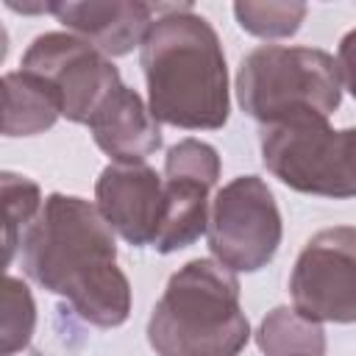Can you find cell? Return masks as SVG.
<instances>
[{
    "instance_id": "6da1fadb",
    "label": "cell",
    "mask_w": 356,
    "mask_h": 356,
    "mask_svg": "<svg viewBox=\"0 0 356 356\" xmlns=\"http://www.w3.org/2000/svg\"><path fill=\"white\" fill-rule=\"evenodd\" d=\"M22 270L72 312L97 325L117 328L131 314V284L117 267L114 231L95 203L53 192L22 234Z\"/></svg>"
},
{
    "instance_id": "7a4b0ae2",
    "label": "cell",
    "mask_w": 356,
    "mask_h": 356,
    "mask_svg": "<svg viewBox=\"0 0 356 356\" xmlns=\"http://www.w3.org/2000/svg\"><path fill=\"white\" fill-rule=\"evenodd\" d=\"M139 64L156 122L184 131H217L228 122L225 53L211 22L189 3H159L139 44Z\"/></svg>"
},
{
    "instance_id": "3957f363",
    "label": "cell",
    "mask_w": 356,
    "mask_h": 356,
    "mask_svg": "<svg viewBox=\"0 0 356 356\" xmlns=\"http://www.w3.org/2000/svg\"><path fill=\"white\" fill-rule=\"evenodd\" d=\"M250 323L239 303V278L211 259L178 267L147 320L156 356H239Z\"/></svg>"
},
{
    "instance_id": "277c9868",
    "label": "cell",
    "mask_w": 356,
    "mask_h": 356,
    "mask_svg": "<svg viewBox=\"0 0 356 356\" xmlns=\"http://www.w3.org/2000/svg\"><path fill=\"white\" fill-rule=\"evenodd\" d=\"M342 89L337 58L320 47L261 44L236 70V100L261 125L303 111L331 117L342 103Z\"/></svg>"
},
{
    "instance_id": "5b68a950",
    "label": "cell",
    "mask_w": 356,
    "mask_h": 356,
    "mask_svg": "<svg viewBox=\"0 0 356 356\" xmlns=\"http://www.w3.org/2000/svg\"><path fill=\"white\" fill-rule=\"evenodd\" d=\"M353 128H331L328 117L303 111L261 125L259 147L264 167L303 195L348 200L356 195Z\"/></svg>"
},
{
    "instance_id": "8992f818",
    "label": "cell",
    "mask_w": 356,
    "mask_h": 356,
    "mask_svg": "<svg viewBox=\"0 0 356 356\" xmlns=\"http://www.w3.org/2000/svg\"><path fill=\"white\" fill-rule=\"evenodd\" d=\"M281 211L270 186L259 175L228 181L209 206V250L231 273L267 267L281 245Z\"/></svg>"
},
{
    "instance_id": "52a82bcc",
    "label": "cell",
    "mask_w": 356,
    "mask_h": 356,
    "mask_svg": "<svg viewBox=\"0 0 356 356\" xmlns=\"http://www.w3.org/2000/svg\"><path fill=\"white\" fill-rule=\"evenodd\" d=\"M292 309L314 323L356 320V228L317 231L289 275Z\"/></svg>"
},
{
    "instance_id": "ba28073f",
    "label": "cell",
    "mask_w": 356,
    "mask_h": 356,
    "mask_svg": "<svg viewBox=\"0 0 356 356\" xmlns=\"http://www.w3.org/2000/svg\"><path fill=\"white\" fill-rule=\"evenodd\" d=\"M22 70L44 78L61 103V117L86 125L106 95L120 86V70L89 42L67 33H39L22 53Z\"/></svg>"
},
{
    "instance_id": "9c48e42d",
    "label": "cell",
    "mask_w": 356,
    "mask_h": 356,
    "mask_svg": "<svg viewBox=\"0 0 356 356\" xmlns=\"http://www.w3.org/2000/svg\"><path fill=\"white\" fill-rule=\"evenodd\" d=\"M220 181V156L209 142L181 139L164 156V203L161 222L153 236L159 253L189 248L206 234L209 195Z\"/></svg>"
},
{
    "instance_id": "30bf717a",
    "label": "cell",
    "mask_w": 356,
    "mask_h": 356,
    "mask_svg": "<svg viewBox=\"0 0 356 356\" xmlns=\"http://www.w3.org/2000/svg\"><path fill=\"white\" fill-rule=\"evenodd\" d=\"M164 184L161 175L145 164H117L103 167L95 184V209L111 231H117L128 245H153L161 222Z\"/></svg>"
},
{
    "instance_id": "8fae6325",
    "label": "cell",
    "mask_w": 356,
    "mask_h": 356,
    "mask_svg": "<svg viewBox=\"0 0 356 356\" xmlns=\"http://www.w3.org/2000/svg\"><path fill=\"white\" fill-rule=\"evenodd\" d=\"M67 33L89 42L95 50L108 56H128L142 44L150 22L159 14V3L142 0H83V3H47Z\"/></svg>"
},
{
    "instance_id": "7c38bea8",
    "label": "cell",
    "mask_w": 356,
    "mask_h": 356,
    "mask_svg": "<svg viewBox=\"0 0 356 356\" xmlns=\"http://www.w3.org/2000/svg\"><path fill=\"white\" fill-rule=\"evenodd\" d=\"M95 145L117 164H136L161 147V128L145 100L125 83L114 86L89 117Z\"/></svg>"
},
{
    "instance_id": "4fadbf2b",
    "label": "cell",
    "mask_w": 356,
    "mask_h": 356,
    "mask_svg": "<svg viewBox=\"0 0 356 356\" xmlns=\"http://www.w3.org/2000/svg\"><path fill=\"white\" fill-rule=\"evenodd\" d=\"M61 103L56 89L28 70L3 75V136H36L56 125Z\"/></svg>"
},
{
    "instance_id": "5bb4252c",
    "label": "cell",
    "mask_w": 356,
    "mask_h": 356,
    "mask_svg": "<svg viewBox=\"0 0 356 356\" xmlns=\"http://www.w3.org/2000/svg\"><path fill=\"white\" fill-rule=\"evenodd\" d=\"M256 345L264 356H325V331L292 306H275L261 320Z\"/></svg>"
},
{
    "instance_id": "9a60e30c",
    "label": "cell",
    "mask_w": 356,
    "mask_h": 356,
    "mask_svg": "<svg viewBox=\"0 0 356 356\" xmlns=\"http://www.w3.org/2000/svg\"><path fill=\"white\" fill-rule=\"evenodd\" d=\"M36 300L22 278L0 273V356H17L31 345Z\"/></svg>"
},
{
    "instance_id": "2e32d148",
    "label": "cell",
    "mask_w": 356,
    "mask_h": 356,
    "mask_svg": "<svg viewBox=\"0 0 356 356\" xmlns=\"http://www.w3.org/2000/svg\"><path fill=\"white\" fill-rule=\"evenodd\" d=\"M306 3H253L239 0L234 3V17L242 31L259 39H286L295 36L300 22L306 19Z\"/></svg>"
},
{
    "instance_id": "e0dca14e",
    "label": "cell",
    "mask_w": 356,
    "mask_h": 356,
    "mask_svg": "<svg viewBox=\"0 0 356 356\" xmlns=\"http://www.w3.org/2000/svg\"><path fill=\"white\" fill-rule=\"evenodd\" d=\"M42 189L33 178L0 170V231L22 236L42 209Z\"/></svg>"
},
{
    "instance_id": "ac0fdd59",
    "label": "cell",
    "mask_w": 356,
    "mask_h": 356,
    "mask_svg": "<svg viewBox=\"0 0 356 356\" xmlns=\"http://www.w3.org/2000/svg\"><path fill=\"white\" fill-rule=\"evenodd\" d=\"M6 56H8V31H6V25L0 22V64L6 61Z\"/></svg>"
},
{
    "instance_id": "d6986e66",
    "label": "cell",
    "mask_w": 356,
    "mask_h": 356,
    "mask_svg": "<svg viewBox=\"0 0 356 356\" xmlns=\"http://www.w3.org/2000/svg\"><path fill=\"white\" fill-rule=\"evenodd\" d=\"M0 128H3V78H0Z\"/></svg>"
},
{
    "instance_id": "ffe728a7",
    "label": "cell",
    "mask_w": 356,
    "mask_h": 356,
    "mask_svg": "<svg viewBox=\"0 0 356 356\" xmlns=\"http://www.w3.org/2000/svg\"><path fill=\"white\" fill-rule=\"evenodd\" d=\"M25 356H42V353H36V350H28V353H25Z\"/></svg>"
}]
</instances>
